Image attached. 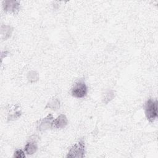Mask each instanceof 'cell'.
I'll return each instance as SVG.
<instances>
[{
  "label": "cell",
  "instance_id": "cell-1",
  "mask_svg": "<svg viewBox=\"0 0 158 158\" xmlns=\"http://www.w3.org/2000/svg\"><path fill=\"white\" fill-rule=\"evenodd\" d=\"M145 115L147 119L152 122L157 117V101L149 99L144 104Z\"/></svg>",
  "mask_w": 158,
  "mask_h": 158
},
{
  "label": "cell",
  "instance_id": "cell-2",
  "mask_svg": "<svg viewBox=\"0 0 158 158\" xmlns=\"http://www.w3.org/2000/svg\"><path fill=\"white\" fill-rule=\"evenodd\" d=\"M85 143L83 140H80L73 144L69 149L67 157H83L85 156Z\"/></svg>",
  "mask_w": 158,
  "mask_h": 158
},
{
  "label": "cell",
  "instance_id": "cell-3",
  "mask_svg": "<svg viewBox=\"0 0 158 158\" xmlns=\"http://www.w3.org/2000/svg\"><path fill=\"white\" fill-rule=\"evenodd\" d=\"M88 92L86 83L83 80L78 81L75 83L72 89V95L77 98H84Z\"/></svg>",
  "mask_w": 158,
  "mask_h": 158
},
{
  "label": "cell",
  "instance_id": "cell-4",
  "mask_svg": "<svg viewBox=\"0 0 158 158\" xmlns=\"http://www.w3.org/2000/svg\"><path fill=\"white\" fill-rule=\"evenodd\" d=\"M67 124V118L64 114H60L52 121V127L56 128H63Z\"/></svg>",
  "mask_w": 158,
  "mask_h": 158
},
{
  "label": "cell",
  "instance_id": "cell-5",
  "mask_svg": "<svg viewBox=\"0 0 158 158\" xmlns=\"http://www.w3.org/2000/svg\"><path fill=\"white\" fill-rule=\"evenodd\" d=\"M53 117L52 114H49L45 118H44L41 122L39 128L40 130L44 131L52 127Z\"/></svg>",
  "mask_w": 158,
  "mask_h": 158
},
{
  "label": "cell",
  "instance_id": "cell-6",
  "mask_svg": "<svg viewBox=\"0 0 158 158\" xmlns=\"http://www.w3.org/2000/svg\"><path fill=\"white\" fill-rule=\"evenodd\" d=\"M4 2V8L5 10L14 13L19 10V3L17 1H6Z\"/></svg>",
  "mask_w": 158,
  "mask_h": 158
},
{
  "label": "cell",
  "instance_id": "cell-7",
  "mask_svg": "<svg viewBox=\"0 0 158 158\" xmlns=\"http://www.w3.org/2000/svg\"><path fill=\"white\" fill-rule=\"evenodd\" d=\"M37 150L36 143L34 141H28L25 146V151L27 154H33Z\"/></svg>",
  "mask_w": 158,
  "mask_h": 158
},
{
  "label": "cell",
  "instance_id": "cell-8",
  "mask_svg": "<svg viewBox=\"0 0 158 158\" xmlns=\"http://www.w3.org/2000/svg\"><path fill=\"white\" fill-rule=\"evenodd\" d=\"M59 104H60V102H59V101L57 99H52L50 102H48V104H47L46 108L50 107L52 110H56V109H57L59 107V106H60Z\"/></svg>",
  "mask_w": 158,
  "mask_h": 158
},
{
  "label": "cell",
  "instance_id": "cell-9",
  "mask_svg": "<svg viewBox=\"0 0 158 158\" xmlns=\"http://www.w3.org/2000/svg\"><path fill=\"white\" fill-rule=\"evenodd\" d=\"M14 157H25V152L22 149H17L14 152Z\"/></svg>",
  "mask_w": 158,
  "mask_h": 158
}]
</instances>
